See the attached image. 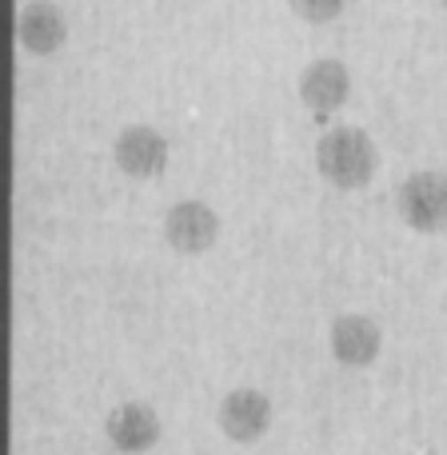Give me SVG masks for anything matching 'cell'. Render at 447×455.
Wrapping results in <instances>:
<instances>
[{
  "label": "cell",
  "mask_w": 447,
  "mask_h": 455,
  "mask_svg": "<svg viewBox=\"0 0 447 455\" xmlns=\"http://www.w3.org/2000/svg\"><path fill=\"white\" fill-rule=\"evenodd\" d=\"M400 216L411 232L419 235H435L447 228V176L435 172V168H424V172H411L408 180L400 184Z\"/></svg>",
  "instance_id": "obj_2"
},
{
  "label": "cell",
  "mask_w": 447,
  "mask_h": 455,
  "mask_svg": "<svg viewBox=\"0 0 447 455\" xmlns=\"http://www.w3.org/2000/svg\"><path fill=\"white\" fill-rule=\"evenodd\" d=\"M164 240L180 256H204L220 240V216L204 200H180L164 212Z\"/></svg>",
  "instance_id": "obj_3"
},
{
  "label": "cell",
  "mask_w": 447,
  "mask_h": 455,
  "mask_svg": "<svg viewBox=\"0 0 447 455\" xmlns=\"http://www.w3.org/2000/svg\"><path fill=\"white\" fill-rule=\"evenodd\" d=\"M328 344L344 368H371L384 352V328L363 312H347L339 320H331Z\"/></svg>",
  "instance_id": "obj_6"
},
{
  "label": "cell",
  "mask_w": 447,
  "mask_h": 455,
  "mask_svg": "<svg viewBox=\"0 0 447 455\" xmlns=\"http://www.w3.org/2000/svg\"><path fill=\"white\" fill-rule=\"evenodd\" d=\"M116 168L132 180H152L168 168V140L152 124H128L112 144Z\"/></svg>",
  "instance_id": "obj_7"
},
{
  "label": "cell",
  "mask_w": 447,
  "mask_h": 455,
  "mask_svg": "<svg viewBox=\"0 0 447 455\" xmlns=\"http://www.w3.org/2000/svg\"><path fill=\"white\" fill-rule=\"evenodd\" d=\"M104 435L120 455H144L160 443L164 424H160L156 408L144 400H124L104 416Z\"/></svg>",
  "instance_id": "obj_4"
},
{
  "label": "cell",
  "mask_w": 447,
  "mask_h": 455,
  "mask_svg": "<svg viewBox=\"0 0 447 455\" xmlns=\"http://www.w3.org/2000/svg\"><path fill=\"white\" fill-rule=\"evenodd\" d=\"M443 8H447V0H443Z\"/></svg>",
  "instance_id": "obj_11"
},
{
  "label": "cell",
  "mask_w": 447,
  "mask_h": 455,
  "mask_svg": "<svg viewBox=\"0 0 447 455\" xmlns=\"http://www.w3.org/2000/svg\"><path fill=\"white\" fill-rule=\"evenodd\" d=\"M291 12L304 16L307 24H328L347 8V0H288Z\"/></svg>",
  "instance_id": "obj_10"
},
{
  "label": "cell",
  "mask_w": 447,
  "mask_h": 455,
  "mask_svg": "<svg viewBox=\"0 0 447 455\" xmlns=\"http://www.w3.org/2000/svg\"><path fill=\"white\" fill-rule=\"evenodd\" d=\"M16 32H20V44L28 48L32 56H52V52H60L64 40H68V20H64V12L56 4L36 0V4H28L20 12Z\"/></svg>",
  "instance_id": "obj_9"
},
{
  "label": "cell",
  "mask_w": 447,
  "mask_h": 455,
  "mask_svg": "<svg viewBox=\"0 0 447 455\" xmlns=\"http://www.w3.org/2000/svg\"><path fill=\"white\" fill-rule=\"evenodd\" d=\"M352 96V72H347L344 60L336 56H320L312 60L304 72H299V100L315 112V116H328V112H339Z\"/></svg>",
  "instance_id": "obj_8"
},
{
  "label": "cell",
  "mask_w": 447,
  "mask_h": 455,
  "mask_svg": "<svg viewBox=\"0 0 447 455\" xmlns=\"http://www.w3.org/2000/svg\"><path fill=\"white\" fill-rule=\"evenodd\" d=\"M220 432L232 443H256L272 427V400L259 387H232L220 400Z\"/></svg>",
  "instance_id": "obj_5"
},
{
  "label": "cell",
  "mask_w": 447,
  "mask_h": 455,
  "mask_svg": "<svg viewBox=\"0 0 447 455\" xmlns=\"http://www.w3.org/2000/svg\"><path fill=\"white\" fill-rule=\"evenodd\" d=\"M315 168L320 176L339 192H360L376 180L379 168V152L371 144V136L355 124H339L328 128L315 144Z\"/></svg>",
  "instance_id": "obj_1"
}]
</instances>
